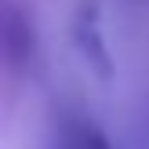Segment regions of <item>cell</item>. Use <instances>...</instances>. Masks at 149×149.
I'll return each mask as SVG.
<instances>
[{"label": "cell", "instance_id": "1", "mask_svg": "<svg viewBox=\"0 0 149 149\" xmlns=\"http://www.w3.org/2000/svg\"><path fill=\"white\" fill-rule=\"evenodd\" d=\"M73 44H77L80 58L91 65V73L98 80H113L116 65H113V55L106 47V36L98 29V4L95 0H87L77 11V18H73Z\"/></svg>", "mask_w": 149, "mask_h": 149}, {"label": "cell", "instance_id": "2", "mask_svg": "<svg viewBox=\"0 0 149 149\" xmlns=\"http://www.w3.org/2000/svg\"><path fill=\"white\" fill-rule=\"evenodd\" d=\"M0 40H4V47L11 51V55L26 58L29 55V26L26 18H22V11H4V18H0Z\"/></svg>", "mask_w": 149, "mask_h": 149}, {"label": "cell", "instance_id": "3", "mask_svg": "<svg viewBox=\"0 0 149 149\" xmlns=\"http://www.w3.org/2000/svg\"><path fill=\"white\" fill-rule=\"evenodd\" d=\"M80 149H113V142H109L102 131L87 127V131H84V138H80Z\"/></svg>", "mask_w": 149, "mask_h": 149}, {"label": "cell", "instance_id": "4", "mask_svg": "<svg viewBox=\"0 0 149 149\" xmlns=\"http://www.w3.org/2000/svg\"><path fill=\"white\" fill-rule=\"evenodd\" d=\"M142 4H149V0H142Z\"/></svg>", "mask_w": 149, "mask_h": 149}]
</instances>
